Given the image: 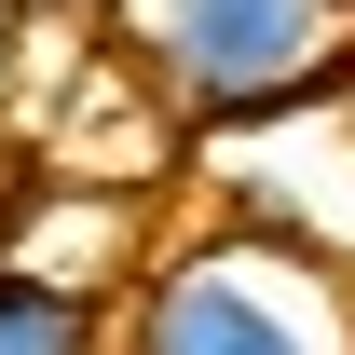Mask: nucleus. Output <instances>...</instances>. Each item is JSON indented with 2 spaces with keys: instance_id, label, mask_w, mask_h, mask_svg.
I'll list each match as a JSON object with an SVG mask.
<instances>
[{
  "instance_id": "nucleus-1",
  "label": "nucleus",
  "mask_w": 355,
  "mask_h": 355,
  "mask_svg": "<svg viewBox=\"0 0 355 355\" xmlns=\"http://www.w3.org/2000/svg\"><path fill=\"white\" fill-rule=\"evenodd\" d=\"M150 55L205 123H260L328 83V0H150Z\"/></svg>"
},
{
  "instance_id": "nucleus-2",
  "label": "nucleus",
  "mask_w": 355,
  "mask_h": 355,
  "mask_svg": "<svg viewBox=\"0 0 355 355\" xmlns=\"http://www.w3.org/2000/svg\"><path fill=\"white\" fill-rule=\"evenodd\" d=\"M137 355H314V328L287 301H260L232 260H178L137 314Z\"/></svg>"
},
{
  "instance_id": "nucleus-3",
  "label": "nucleus",
  "mask_w": 355,
  "mask_h": 355,
  "mask_svg": "<svg viewBox=\"0 0 355 355\" xmlns=\"http://www.w3.org/2000/svg\"><path fill=\"white\" fill-rule=\"evenodd\" d=\"M0 355H96V328H83V301H69V287L0 273Z\"/></svg>"
},
{
  "instance_id": "nucleus-4",
  "label": "nucleus",
  "mask_w": 355,
  "mask_h": 355,
  "mask_svg": "<svg viewBox=\"0 0 355 355\" xmlns=\"http://www.w3.org/2000/svg\"><path fill=\"white\" fill-rule=\"evenodd\" d=\"M0 42H14V0H0Z\"/></svg>"
},
{
  "instance_id": "nucleus-5",
  "label": "nucleus",
  "mask_w": 355,
  "mask_h": 355,
  "mask_svg": "<svg viewBox=\"0 0 355 355\" xmlns=\"http://www.w3.org/2000/svg\"><path fill=\"white\" fill-rule=\"evenodd\" d=\"M328 14H355V0H328Z\"/></svg>"
}]
</instances>
